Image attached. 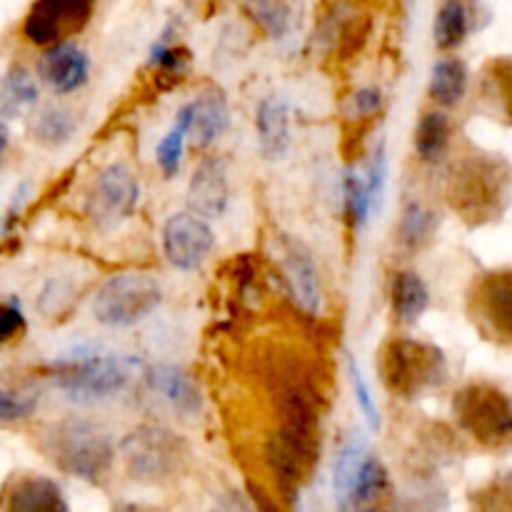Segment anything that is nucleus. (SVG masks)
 Wrapping results in <instances>:
<instances>
[{"mask_svg":"<svg viewBox=\"0 0 512 512\" xmlns=\"http://www.w3.org/2000/svg\"><path fill=\"white\" fill-rule=\"evenodd\" d=\"M512 170L490 153L463 155L448 175V203L463 223L485 225L503 215L510 203Z\"/></svg>","mask_w":512,"mask_h":512,"instance_id":"obj_1","label":"nucleus"},{"mask_svg":"<svg viewBox=\"0 0 512 512\" xmlns=\"http://www.w3.org/2000/svg\"><path fill=\"white\" fill-rule=\"evenodd\" d=\"M50 378L73 403H103L128 388L133 365L98 345H78L53 360Z\"/></svg>","mask_w":512,"mask_h":512,"instance_id":"obj_2","label":"nucleus"},{"mask_svg":"<svg viewBox=\"0 0 512 512\" xmlns=\"http://www.w3.org/2000/svg\"><path fill=\"white\" fill-rule=\"evenodd\" d=\"M45 453L63 473L85 483H100L113 468L115 445L103 425L65 418L45 435Z\"/></svg>","mask_w":512,"mask_h":512,"instance_id":"obj_3","label":"nucleus"},{"mask_svg":"<svg viewBox=\"0 0 512 512\" xmlns=\"http://www.w3.org/2000/svg\"><path fill=\"white\" fill-rule=\"evenodd\" d=\"M378 375L395 398H415L438 388L448 378V358L433 343L413 338H390L378 350Z\"/></svg>","mask_w":512,"mask_h":512,"instance_id":"obj_4","label":"nucleus"},{"mask_svg":"<svg viewBox=\"0 0 512 512\" xmlns=\"http://www.w3.org/2000/svg\"><path fill=\"white\" fill-rule=\"evenodd\" d=\"M453 418L483 448H503L512 440V400L493 383H468L455 393Z\"/></svg>","mask_w":512,"mask_h":512,"instance_id":"obj_5","label":"nucleus"},{"mask_svg":"<svg viewBox=\"0 0 512 512\" xmlns=\"http://www.w3.org/2000/svg\"><path fill=\"white\" fill-rule=\"evenodd\" d=\"M120 455L135 480L143 483H160L178 473L188 460V448L183 438L173 430L160 425H140L133 433L125 435L120 443Z\"/></svg>","mask_w":512,"mask_h":512,"instance_id":"obj_6","label":"nucleus"},{"mask_svg":"<svg viewBox=\"0 0 512 512\" xmlns=\"http://www.w3.org/2000/svg\"><path fill=\"white\" fill-rule=\"evenodd\" d=\"M158 303V280L143 273H120L98 290L93 315L105 328H130L148 318Z\"/></svg>","mask_w":512,"mask_h":512,"instance_id":"obj_7","label":"nucleus"},{"mask_svg":"<svg viewBox=\"0 0 512 512\" xmlns=\"http://www.w3.org/2000/svg\"><path fill=\"white\" fill-rule=\"evenodd\" d=\"M468 315L483 338L512 345V270H490L475 278Z\"/></svg>","mask_w":512,"mask_h":512,"instance_id":"obj_8","label":"nucleus"},{"mask_svg":"<svg viewBox=\"0 0 512 512\" xmlns=\"http://www.w3.org/2000/svg\"><path fill=\"white\" fill-rule=\"evenodd\" d=\"M140 198V185L133 170L113 163L98 173L85 198V215L98 230H113L133 215Z\"/></svg>","mask_w":512,"mask_h":512,"instance_id":"obj_9","label":"nucleus"},{"mask_svg":"<svg viewBox=\"0 0 512 512\" xmlns=\"http://www.w3.org/2000/svg\"><path fill=\"white\" fill-rule=\"evenodd\" d=\"M93 15V3L83 0H43L33 3L23 18V35L28 43L43 45L45 50L53 45L70 43L73 35L88 25Z\"/></svg>","mask_w":512,"mask_h":512,"instance_id":"obj_10","label":"nucleus"},{"mask_svg":"<svg viewBox=\"0 0 512 512\" xmlns=\"http://www.w3.org/2000/svg\"><path fill=\"white\" fill-rule=\"evenodd\" d=\"M215 245L210 225L195 213L170 215L163 228V250L178 270H198Z\"/></svg>","mask_w":512,"mask_h":512,"instance_id":"obj_11","label":"nucleus"},{"mask_svg":"<svg viewBox=\"0 0 512 512\" xmlns=\"http://www.w3.org/2000/svg\"><path fill=\"white\" fill-rule=\"evenodd\" d=\"M0 512H70V508L55 480L20 470L0 488Z\"/></svg>","mask_w":512,"mask_h":512,"instance_id":"obj_12","label":"nucleus"},{"mask_svg":"<svg viewBox=\"0 0 512 512\" xmlns=\"http://www.w3.org/2000/svg\"><path fill=\"white\" fill-rule=\"evenodd\" d=\"M275 263H278L280 275H283L295 305L308 315L318 313L320 303H323V293H320L318 268H315L313 255L308 253V248L293 238L280 240Z\"/></svg>","mask_w":512,"mask_h":512,"instance_id":"obj_13","label":"nucleus"},{"mask_svg":"<svg viewBox=\"0 0 512 512\" xmlns=\"http://www.w3.org/2000/svg\"><path fill=\"white\" fill-rule=\"evenodd\" d=\"M38 78L58 95L75 93L90 78V58L80 45L60 43L43 50L38 58Z\"/></svg>","mask_w":512,"mask_h":512,"instance_id":"obj_14","label":"nucleus"},{"mask_svg":"<svg viewBox=\"0 0 512 512\" xmlns=\"http://www.w3.org/2000/svg\"><path fill=\"white\" fill-rule=\"evenodd\" d=\"M230 198L228 165L220 158H208L195 168L188 185V205L198 218H218L225 213Z\"/></svg>","mask_w":512,"mask_h":512,"instance_id":"obj_15","label":"nucleus"},{"mask_svg":"<svg viewBox=\"0 0 512 512\" xmlns=\"http://www.w3.org/2000/svg\"><path fill=\"white\" fill-rule=\"evenodd\" d=\"M190 105V135L195 138V145L208 148L213 145L220 135L228 130L230 125V110L228 100L218 90H205Z\"/></svg>","mask_w":512,"mask_h":512,"instance_id":"obj_16","label":"nucleus"},{"mask_svg":"<svg viewBox=\"0 0 512 512\" xmlns=\"http://www.w3.org/2000/svg\"><path fill=\"white\" fill-rule=\"evenodd\" d=\"M255 128H258L260 150L268 160H280L290 145V120L288 103L283 98L260 100L258 115H255Z\"/></svg>","mask_w":512,"mask_h":512,"instance_id":"obj_17","label":"nucleus"},{"mask_svg":"<svg viewBox=\"0 0 512 512\" xmlns=\"http://www.w3.org/2000/svg\"><path fill=\"white\" fill-rule=\"evenodd\" d=\"M480 100L495 118L512 125V58H493L483 65Z\"/></svg>","mask_w":512,"mask_h":512,"instance_id":"obj_18","label":"nucleus"},{"mask_svg":"<svg viewBox=\"0 0 512 512\" xmlns=\"http://www.w3.org/2000/svg\"><path fill=\"white\" fill-rule=\"evenodd\" d=\"M390 300H393L395 318L405 325H413L428 310L430 290L418 273L400 270L393 278V285H390Z\"/></svg>","mask_w":512,"mask_h":512,"instance_id":"obj_19","label":"nucleus"},{"mask_svg":"<svg viewBox=\"0 0 512 512\" xmlns=\"http://www.w3.org/2000/svg\"><path fill=\"white\" fill-rule=\"evenodd\" d=\"M148 383L155 393L163 395L170 405L180 410V413H198L200 408V393L198 385L193 383L188 373H183L175 365H158L150 370Z\"/></svg>","mask_w":512,"mask_h":512,"instance_id":"obj_20","label":"nucleus"},{"mask_svg":"<svg viewBox=\"0 0 512 512\" xmlns=\"http://www.w3.org/2000/svg\"><path fill=\"white\" fill-rule=\"evenodd\" d=\"M38 103V85L23 65H13L0 75V120L18 118Z\"/></svg>","mask_w":512,"mask_h":512,"instance_id":"obj_21","label":"nucleus"},{"mask_svg":"<svg viewBox=\"0 0 512 512\" xmlns=\"http://www.w3.org/2000/svg\"><path fill=\"white\" fill-rule=\"evenodd\" d=\"M368 460V448H365L363 438H353L340 448L338 458L333 465V490L335 500H338L340 510H350V500H353V488L358 483V475L363 463Z\"/></svg>","mask_w":512,"mask_h":512,"instance_id":"obj_22","label":"nucleus"},{"mask_svg":"<svg viewBox=\"0 0 512 512\" xmlns=\"http://www.w3.org/2000/svg\"><path fill=\"white\" fill-rule=\"evenodd\" d=\"M75 130H78V120L60 105H45L30 120V138L43 148H60L70 143Z\"/></svg>","mask_w":512,"mask_h":512,"instance_id":"obj_23","label":"nucleus"},{"mask_svg":"<svg viewBox=\"0 0 512 512\" xmlns=\"http://www.w3.org/2000/svg\"><path fill=\"white\" fill-rule=\"evenodd\" d=\"M468 90V68L458 58H443L430 73V98L443 108H453L465 98Z\"/></svg>","mask_w":512,"mask_h":512,"instance_id":"obj_24","label":"nucleus"},{"mask_svg":"<svg viewBox=\"0 0 512 512\" xmlns=\"http://www.w3.org/2000/svg\"><path fill=\"white\" fill-rule=\"evenodd\" d=\"M473 30V8L465 3H443L435 15V45L443 50H453L463 45Z\"/></svg>","mask_w":512,"mask_h":512,"instance_id":"obj_25","label":"nucleus"},{"mask_svg":"<svg viewBox=\"0 0 512 512\" xmlns=\"http://www.w3.org/2000/svg\"><path fill=\"white\" fill-rule=\"evenodd\" d=\"M450 143V123L448 115L438 113H425L418 120V128H415V153L423 163H438L445 155Z\"/></svg>","mask_w":512,"mask_h":512,"instance_id":"obj_26","label":"nucleus"},{"mask_svg":"<svg viewBox=\"0 0 512 512\" xmlns=\"http://www.w3.org/2000/svg\"><path fill=\"white\" fill-rule=\"evenodd\" d=\"M190 123H193V118H190V105H185V108H180V113L175 115L173 128L168 130V135H165L158 143V148H155V158H158L160 170H163L168 178H173L180 170L185 138L190 135Z\"/></svg>","mask_w":512,"mask_h":512,"instance_id":"obj_27","label":"nucleus"},{"mask_svg":"<svg viewBox=\"0 0 512 512\" xmlns=\"http://www.w3.org/2000/svg\"><path fill=\"white\" fill-rule=\"evenodd\" d=\"M435 223H438L435 215L430 213L423 203L413 200V203L405 208L403 220H400V243L410 250L420 248V245H425L430 240Z\"/></svg>","mask_w":512,"mask_h":512,"instance_id":"obj_28","label":"nucleus"},{"mask_svg":"<svg viewBox=\"0 0 512 512\" xmlns=\"http://www.w3.org/2000/svg\"><path fill=\"white\" fill-rule=\"evenodd\" d=\"M343 195H345V210L355 228H363L368 223L370 213H373V198L368 193V180L358 175L355 170H348L343 178Z\"/></svg>","mask_w":512,"mask_h":512,"instance_id":"obj_29","label":"nucleus"},{"mask_svg":"<svg viewBox=\"0 0 512 512\" xmlns=\"http://www.w3.org/2000/svg\"><path fill=\"white\" fill-rule=\"evenodd\" d=\"M388 485V470L380 463L378 458H370L363 463L358 475V483L353 488V500H350V508H368V503H373L380 493Z\"/></svg>","mask_w":512,"mask_h":512,"instance_id":"obj_30","label":"nucleus"},{"mask_svg":"<svg viewBox=\"0 0 512 512\" xmlns=\"http://www.w3.org/2000/svg\"><path fill=\"white\" fill-rule=\"evenodd\" d=\"M475 512H512V473L498 475L473 495Z\"/></svg>","mask_w":512,"mask_h":512,"instance_id":"obj_31","label":"nucleus"},{"mask_svg":"<svg viewBox=\"0 0 512 512\" xmlns=\"http://www.w3.org/2000/svg\"><path fill=\"white\" fill-rule=\"evenodd\" d=\"M250 13L255 15L260 25L268 30L273 38H285L293 28V5L288 3H255L248 5Z\"/></svg>","mask_w":512,"mask_h":512,"instance_id":"obj_32","label":"nucleus"},{"mask_svg":"<svg viewBox=\"0 0 512 512\" xmlns=\"http://www.w3.org/2000/svg\"><path fill=\"white\" fill-rule=\"evenodd\" d=\"M348 375H350V385H353L355 403L360 405V410H363V415H365V420H368L370 428L378 430L380 428L378 405H375L373 395H370L368 383H365L363 373H360V368H358V365H355V360H350V363H348Z\"/></svg>","mask_w":512,"mask_h":512,"instance_id":"obj_33","label":"nucleus"},{"mask_svg":"<svg viewBox=\"0 0 512 512\" xmlns=\"http://www.w3.org/2000/svg\"><path fill=\"white\" fill-rule=\"evenodd\" d=\"M150 65H158L163 70H180L185 65V53L180 45L170 38V28L158 38V43L150 50Z\"/></svg>","mask_w":512,"mask_h":512,"instance_id":"obj_34","label":"nucleus"},{"mask_svg":"<svg viewBox=\"0 0 512 512\" xmlns=\"http://www.w3.org/2000/svg\"><path fill=\"white\" fill-rule=\"evenodd\" d=\"M25 333V315L15 300L0 303V345H8Z\"/></svg>","mask_w":512,"mask_h":512,"instance_id":"obj_35","label":"nucleus"},{"mask_svg":"<svg viewBox=\"0 0 512 512\" xmlns=\"http://www.w3.org/2000/svg\"><path fill=\"white\" fill-rule=\"evenodd\" d=\"M30 413H33V400L0 388V423H18L30 418Z\"/></svg>","mask_w":512,"mask_h":512,"instance_id":"obj_36","label":"nucleus"},{"mask_svg":"<svg viewBox=\"0 0 512 512\" xmlns=\"http://www.w3.org/2000/svg\"><path fill=\"white\" fill-rule=\"evenodd\" d=\"M383 105V93L378 88H360L353 95V110L358 115H373Z\"/></svg>","mask_w":512,"mask_h":512,"instance_id":"obj_37","label":"nucleus"},{"mask_svg":"<svg viewBox=\"0 0 512 512\" xmlns=\"http://www.w3.org/2000/svg\"><path fill=\"white\" fill-rule=\"evenodd\" d=\"M210 512H260L258 505L250 503L245 495L240 493H228L223 495V498L218 500V503L213 505V510Z\"/></svg>","mask_w":512,"mask_h":512,"instance_id":"obj_38","label":"nucleus"},{"mask_svg":"<svg viewBox=\"0 0 512 512\" xmlns=\"http://www.w3.org/2000/svg\"><path fill=\"white\" fill-rule=\"evenodd\" d=\"M8 145H10L8 125H5L3 120H0V160H3V155H5V150H8Z\"/></svg>","mask_w":512,"mask_h":512,"instance_id":"obj_39","label":"nucleus"},{"mask_svg":"<svg viewBox=\"0 0 512 512\" xmlns=\"http://www.w3.org/2000/svg\"><path fill=\"white\" fill-rule=\"evenodd\" d=\"M115 512H153V510L140 508V505H120V508L115 510Z\"/></svg>","mask_w":512,"mask_h":512,"instance_id":"obj_40","label":"nucleus"},{"mask_svg":"<svg viewBox=\"0 0 512 512\" xmlns=\"http://www.w3.org/2000/svg\"><path fill=\"white\" fill-rule=\"evenodd\" d=\"M360 512H385L383 508H375V505H368V508H363Z\"/></svg>","mask_w":512,"mask_h":512,"instance_id":"obj_41","label":"nucleus"}]
</instances>
